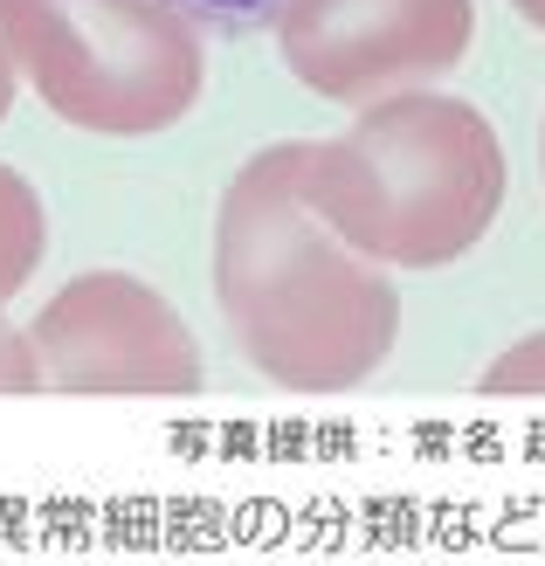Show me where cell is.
Segmentation results:
<instances>
[{"label":"cell","mask_w":545,"mask_h":566,"mask_svg":"<svg viewBox=\"0 0 545 566\" xmlns=\"http://www.w3.org/2000/svg\"><path fill=\"white\" fill-rule=\"evenodd\" d=\"M283 49L318 97H380L449 70L470 42V0H283Z\"/></svg>","instance_id":"1"},{"label":"cell","mask_w":545,"mask_h":566,"mask_svg":"<svg viewBox=\"0 0 545 566\" xmlns=\"http://www.w3.org/2000/svg\"><path fill=\"white\" fill-rule=\"evenodd\" d=\"M174 14H200V21H214V28H255V21H276L283 14V0H166Z\"/></svg>","instance_id":"2"},{"label":"cell","mask_w":545,"mask_h":566,"mask_svg":"<svg viewBox=\"0 0 545 566\" xmlns=\"http://www.w3.org/2000/svg\"><path fill=\"white\" fill-rule=\"evenodd\" d=\"M518 8H525V14H532L538 28H545V0H518Z\"/></svg>","instance_id":"3"}]
</instances>
